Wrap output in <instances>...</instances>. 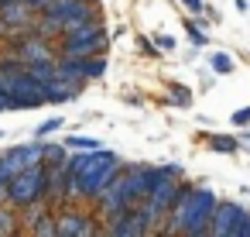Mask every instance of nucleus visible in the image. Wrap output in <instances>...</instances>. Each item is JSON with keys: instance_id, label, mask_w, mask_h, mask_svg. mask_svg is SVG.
<instances>
[{"instance_id": "17", "label": "nucleus", "mask_w": 250, "mask_h": 237, "mask_svg": "<svg viewBox=\"0 0 250 237\" xmlns=\"http://www.w3.org/2000/svg\"><path fill=\"white\" fill-rule=\"evenodd\" d=\"M185 31H188L192 45H199V48H202V45H209V35H206V31H202V28H199L195 21H185Z\"/></svg>"}, {"instance_id": "3", "label": "nucleus", "mask_w": 250, "mask_h": 237, "mask_svg": "<svg viewBox=\"0 0 250 237\" xmlns=\"http://www.w3.org/2000/svg\"><path fill=\"white\" fill-rule=\"evenodd\" d=\"M100 18H103V11H100L96 0H52V4L38 14L35 31L52 38V42H59L65 31H72V28L86 24V21H100Z\"/></svg>"}, {"instance_id": "8", "label": "nucleus", "mask_w": 250, "mask_h": 237, "mask_svg": "<svg viewBox=\"0 0 250 237\" xmlns=\"http://www.w3.org/2000/svg\"><path fill=\"white\" fill-rule=\"evenodd\" d=\"M247 216H250V213H247L240 203H219L216 213H212V227H209V234H212V237H240Z\"/></svg>"}, {"instance_id": "21", "label": "nucleus", "mask_w": 250, "mask_h": 237, "mask_svg": "<svg viewBox=\"0 0 250 237\" xmlns=\"http://www.w3.org/2000/svg\"><path fill=\"white\" fill-rule=\"evenodd\" d=\"M182 4H185V11H188V14H202V11H206L202 0H182Z\"/></svg>"}, {"instance_id": "23", "label": "nucleus", "mask_w": 250, "mask_h": 237, "mask_svg": "<svg viewBox=\"0 0 250 237\" xmlns=\"http://www.w3.org/2000/svg\"><path fill=\"white\" fill-rule=\"evenodd\" d=\"M240 151H250V131L240 134Z\"/></svg>"}, {"instance_id": "5", "label": "nucleus", "mask_w": 250, "mask_h": 237, "mask_svg": "<svg viewBox=\"0 0 250 237\" xmlns=\"http://www.w3.org/2000/svg\"><path fill=\"white\" fill-rule=\"evenodd\" d=\"M48 196H52V165H48V162H35V165L21 168V172L11 179L4 203H11L14 210H24V206L42 203V199H48ZM48 203H52V199H48Z\"/></svg>"}, {"instance_id": "12", "label": "nucleus", "mask_w": 250, "mask_h": 237, "mask_svg": "<svg viewBox=\"0 0 250 237\" xmlns=\"http://www.w3.org/2000/svg\"><path fill=\"white\" fill-rule=\"evenodd\" d=\"M69 155H72V148L65 141H45V162L48 165H65Z\"/></svg>"}, {"instance_id": "14", "label": "nucleus", "mask_w": 250, "mask_h": 237, "mask_svg": "<svg viewBox=\"0 0 250 237\" xmlns=\"http://www.w3.org/2000/svg\"><path fill=\"white\" fill-rule=\"evenodd\" d=\"M72 151H96V148H103L100 144V138H89V134H69V138H62Z\"/></svg>"}, {"instance_id": "2", "label": "nucleus", "mask_w": 250, "mask_h": 237, "mask_svg": "<svg viewBox=\"0 0 250 237\" xmlns=\"http://www.w3.org/2000/svg\"><path fill=\"white\" fill-rule=\"evenodd\" d=\"M219 199L212 189H185V196L175 203V210L165 220L161 234H185V237H202L212 227V213H216Z\"/></svg>"}, {"instance_id": "6", "label": "nucleus", "mask_w": 250, "mask_h": 237, "mask_svg": "<svg viewBox=\"0 0 250 237\" xmlns=\"http://www.w3.org/2000/svg\"><path fill=\"white\" fill-rule=\"evenodd\" d=\"M55 45H59V55H79V59H86V55H106L110 35H106V24L100 18V21H86V24L65 31Z\"/></svg>"}, {"instance_id": "1", "label": "nucleus", "mask_w": 250, "mask_h": 237, "mask_svg": "<svg viewBox=\"0 0 250 237\" xmlns=\"http://www.w3.org/2000/svg\"><path fill=\"white\" fill-rule=\"evenodd\" d=\"M69 192H72V203H96L103 196V189L127 168L120 162L117 151H106V148H96V151H72L69 162Z\"/></svg>"}, {"instance_id": "4", "label": "nucleus", "mask_w": 250, "mask_h": 237, "mask_svg": "<svg viewBox=\"0 0 250 237\" xmlns=\"http://www.w3.org/2000/svg\"><path fill=\"white\" fill-rule=\"evenodd\" d=\"M0 86L7 90L11 96V110H35V107H48V96H45V83L35 79L28 72V66L14 55H4L0 59Z\"/></svg>"}, {"instance_id": "10", "label": "nucleus", "mask_w": 250, "mask_h": 237, "mask_svg": "<svg viewBox=\"0 0 250 237\" xmlns=\"http://www.w3.org/2000/svg\"><path fill=\"white\" fill-rule=\"evenodd\" d=\"M103 230L110 237H141V234H151V227H147V220H144V213L137 206H127L117 216H110Z\"/></svg>"}, {"instance_id": "11", "label": "nucleus", "mask_w": 250, "mask_h": 237, "mask_svg": "<svg viewBox=\"0 0 250 237\" xmlns=\"http://www.w3.org/2000/svg\"><path fill=\"white\" fill-rule=\"evenodd\" d=\"M83 90H86V83L62 79V76H55V79L45 83V96H48V103H69V100H76Z\"/></svg>"}, {"instance_id": "22", "label": "nucleus", "mask_w": 250, "mask_h": 237, "mask_svg": "<svg viewBox=\"0 0 250 237\" xmlns=\"http://www.w3.org/2000/svg\"><path fill=\"white\" fill-rule=\"evenodd\" d=\"M0 110H11V96H7L4 86H0Z\"/></svg>"}, {"instance_id": "7", "label": "nucleus", "mask_w": 250, "mask_h": 237, "mask_svg": "<svg viewBox=\"0 0 250 237\" xmlns=\"http://www.w3.org/2000/svg\"><path fill=\"white\" fill-rule=\"evenodd\" d=\"M38 21V7L31 0H18V4H4L0 7V45H7L14 38H21L24 31H31Z\"/></svg>"}, {"instance_id": "16", "label": "nucleus", "mask_w": 250, "mask_h": 237, "mask_svg": "<svg viewBox=\"0 0 250 237\" xmlns=\"http://www.w3.org/2000/svg\"><path fill=\"white\" fill-rule=\"evenodd\" d=\"M168 103H175V107H188V103H192V90L182 86V83H168Z\"/></svg>"}, {"instance_id": "19", "label": "nucleus", "mask_w": 250, "mask_h": 237, "mask_svg": "<svg viewBox=\"0 0 250 237\" xmlns=\"http://www.w3.org/2000/svg\"><path fill=\"white\" fill-rule=\"evenodd\" d=\"M233 124H236V127H247V124H250V107H240V110L233 114Z\"/></svg>"}, {"instance_id": "24", "label": "nucleus", "mask_w": 250, "mask_h": 237, "mask_svg": "<svg viewBox=\"0 0 250 237\" xmlns=\"http://www.w3.org/2000/svg\"><path fill=\"white\" fill-rule=\"evenodd\" d=\"M233 4H236V11L243 14V11H250V4H247V0H233Z\"/></svg>"}, {"instance_id": "25", "label": "nucleus", "mask_w": 250, "mask_h": 237, "mask_svg": "<svg viewBox=\"0 0 250 237\" xmlns=\"http://www.w3.org/2000/svg\"><path fill=\"white\" fill-rule=\"evenodd\" d=\"M4 4H18V0H0V7H4Z\"/></svg>"}, {"instance_id": "15", "label": "nucleus", "mask_w": 250, "mask_h": 237, "mask_svg": "<svg viewBox=\"0 0 250 237\" xmlns=\"http://www.w3.org/2000/svg\"><path fill=\"white\" fill-rule=\"evenodd\" d=\"M209 148H212V151H219V155H233V151H240V138L212 134V138H209Z\"/></svg>"}, {"instance_id": "18", "label": "nucleus", "mask_w": 250, "mask_h": 237, "mask_svg": "<svg viewBox=\"0 0 250 237\" xmlns=\"http://www.w3.org/2000/svg\"><path fill=\"white\" fill-rule=\"evenodd\" d=\"M62 127V117H48V120H42L38 127H35V138H48V134H55Z\"/></svg>"}, {"instance_id": "20", "label": "nucleus", "mask_w": 250, "mask_h": 237, "mask_svg": "<svg viewBox=\"0 0 250 237\" xmlns=\"http://www.w3.org/2000/svg\"><path fill=\"white\" fill-rule=\"evenodd\" d=\"M154 42H158V48H161V52H175V38H171V35H158Z\"/></svg>"}, {"instance_id": "13", "label": "nucleus", "mask_w": 250, "mask_h": 237, "mask_svg": "<svg viewBox=\"0 0 250 237\" xmlns=\"http://www.w3.org/2000/svg\"><path fill=\"white\" fill-rule=\"evenodd\" d=\"M209 69L219 72V76H229V72L236 69V62H233L229 52H212V55H209Z\"/></svg>"}, {"instance_id": "9", "label": "nucleus", "mask_w": 250, "mask_h": 237, "mask_svg": "<svg viewBox=\"0 0 250 237\" xmlns=\"http://www.w3.org/2000/svg\"><path fill=\"white\" fill-rule=\"evenodd\" d=\"M96 210L86 213V210H76V206H62L59 210V237H86V234H96Z\"/></svg>"}]
</instances>
